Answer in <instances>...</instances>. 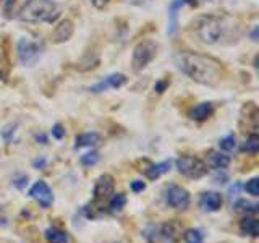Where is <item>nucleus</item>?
Masks as SVG:
<instances>
[{
	"label": "nucleus",
	"instance_id": "obj_23",
	"mask_svg": "<svg viewBox=\"0 0 259 243\" xmlns=\"http://www.w3.org/2000/svg\"><path fill=\"white\" fill-rule=\"evenodd\" d=\"M257 205H254V202H251L245 198H240L235 201L233 205V209L237 211V213H245V214H256L257 213Z\"/></svg>",
	"mask_w": 259,
	"mask_h": 243
},
{
	"label": "nucleus",
	"instance_id": "obj_12",
	"mask_svg": "<svg viewBox=\"0 0 259 243\" xmlns=\"http://www.w3.org/2000/svg\"><path fill=\"white\" fill-rule=\"evenodd\" d=\"M224 205V198L219 191H204L199 198V208L204 213H217Z\"/></svg>",
	"mask_w": 259,
	"mask_h": 243
},
{
	"label": "nucleus",
	"instance_id": "obj_8",
	"mask_svg": "<svg viewBox=\"0 0 259 243\" xmlns=\"http://www.w3.org/2000/svg\"><path fill=\"white\" fill-rule=\"evenodd\" d=\"M115 188V180L110 174H102L97 177V180L94 183L93 190V199L94 202H102L105 199H109Z\"/></svg>",
	"mask_w": 259,
	"mask_h": 243
},
{
	"label": "nucleus",
	"instance_id": "obj_18",
	"mask_svg": "<svg viewBox=\"0 0 259 243\" xmlns=\"http://www.w3.org/2000/svg\"><path fill=\"white\" fill-rule=\"evenodd\" d=\"M214 104L212 102H201L190 110V118L194 122H204L214 113Z\"/></svg>",
	"mask_w": 259,
	"mask_h": 243
},
{
	"label": "nucleus",
	"instance_id": "obj_27",
	"mask_svg": "<svg viewBox=\"0 0 259 243\" xmlns=\"http://www.w3.org/2000/svg\"><path fill=\"white\" fill-rule=\"evenodd\" d=\"M245 191L248 194H251L253 198H257L259 196V178L257 177H253V178H249V180L245 183Z\"/></svg>",
	"mask_w": 259,
	"mask_h": 243
},
{
	"label": "nucleus",
	"instance_id": "obj_1",
	"mask_svg": "<svg viewBox=\"0 0 259 243\" xmlns=\"http://www.w3.org/2000/svg\"><path fill=\"white\" fill-rule=\"evenodd\" d=\"M175 63L178 70L185 73L194 83L207 88L219 86L225 78L224 65L217 59H214V57L206 54L191 51L178 52L175 55Z\"/></svg>",
	"mask_w": 259,
	"mask_h": 243
},
{
	"label": "nucleus",
	"instance_id": "obj_5",
	"mask_svg": "<svg viewBox=\"0 0 259 243\" xmlns=\"http://www.w3.org/2000/svg\"><path fill=\"white\" fill-rule=\"evenodd\" d=\"M175 167L183 177L191 178V180H198V178L204 177L207 172V167L204 164V160H201L196 156H180L175 160Z\"/></svg>",
	"mask_w": 259,
	"mask_h": 243
},
{
	"label": "nucleus",
	"instance_id": "obj_32",
	"mask_svg": "<svg viewBox=\"0 0 259 243\" xmlns=\"http://www.w3.org/2000/svg\"><path fill=\"white\" fill-rule=\"evenodd\" d=\"M130 188H132L133 193H143L146 190V183L141 180H135V182H132V185H130Z\"/></svg>",
	"mask_w": 259,
	"mask_h": 243
},
{
	"label": "nucleus",
	"instance_id": "obj_37",
	"mask_svg": "<svg viewBox=\"0 0 259 243\" xmlns=\"http://www.w3.org/2000/svg\"><path fill=\"white\" fill-rule=\"evenodd\" d=\"M34 140H36L37 143L40 141V144H47V136L42 135V133H40V135H36V136H34Z\"/></svg>",
	"mask_w": 259,
	"mask_h": 243
},
{
	"label": "nucleus",
	"instance_id": "obj_16",
	"mask_svg": "<svg viewBox=\"0 0 259 243\" xmlns=\"http://www.w3.org/2000/svg\"><path fill=\"white\" fill-rule=\"evenodd\" d=\"M170 167H172V160H162L159 164H149L146 169H141L144 172V177L148 178V180H157V178L162 175V174H167Z\"/></svg>",
	"mask_w": 259,
	"mask_h": 243
},
{
	"label": "nucleus",
	"instance_id": "obj_38",
	"mask_svg": "<svg viewBox=\"0 0 259 243\" xmlns=\"http://www.w3.org/2000/svg\"><path fill=\"white\" fill-rule=\"evenodd\" d=\"M15 2H16V0H5V12H7V13L10 12V8L13 7Z\"/></svg>",
	"mask_w": 259,
	"mask_h": 243
},
{
	"label": "nucleus",
	"instance_id": "obj_17",
	"mask_svg": "<svg viewBox=\"0 0 259 243\" xmlns=\"http://www.w3.org/2000/svg\"><path fill=\"white\" fill-rule=\"evenodd\" d=\"M180 237V227L175 222H165L159 225V238L164 240V243H175Z\"/></svg>",
	"mask_w": 259,
	"mask_h": 243
},
{
	"label": "nucleus",
	"instance_id": "obj_3",
	"mask_svg": "<svg viewBox=\"0 0 259 243\" xmlns=\"http://www.w3.org/2000/svg\"><path fill=\"white\" fill-rule=\"evenodd\" d=\"M59 16L60 7L52 0H28L18 12V20L29 24H52Z\"/></svg>",
	"mask_w": 259,
	"mask_h": 243
},
{
	"label": "nucleus",
	"instance_id": "obj_4",
	"mask_svg": "<svg viewBox=\"0 0 259 243\" xmlns=\"http://www.w3.org/2000/svg\"><path fill=\"white\" fill-rule=\"evenodd\" d=\"M157 44L151 39L141 40L140 44H136L133 49V57H132V68L133 71L140 73L143 71L148 65L156 59L157 55Z\"/></svg>",
	"mask_w": 259,
	"mask_h": 243
},
{
	"label": "nucleus",
	"instance_id": "obj_22",
	"mask_svg": "<svg viewBox=\"0 0 259 243\" xmlns=\"http://www.w3.org/2000/svg\"><path fill=\"white\" fill-rule=\"evenodd\" d=\"M126 206V196L125 193H112V196L109 198V213H120Z\"/></svg>",
	"mask_w": 259,
	"mask_h": 243
},
{
	"label": "nucleus",
	"instance_id": "obj_40",
	"mask_svg": "<svg viewBox=\"0 0 259 243\" xmlns=\"http://www.w3.org/2000/svg\"><path fill=\"white\" fill-rule=\"evenodd\" d=\"M257 31H259V29H257V26H256V28H254V31H253V34H251V37H253V40H257Z\"/></svg>",
	"mask_w": 259,
	"mask_h": 243
},
{
	"label": "nucleus",
	"instance_id": "obj_6",
	"mask_svg": "<svg viewBox=\"0 0 259 243\" xmlns=\"http://www.w3.org/2000/svg\"><path fill=\"white\" fill-rule=\"evenodd\" d=\"M16 52H18V60L23 67H32L44 52L42 44L34 43V40L21 37L16 44Z\"/></svg>",
	"mask_w": 259,
	"mask_h": 243
},
{
	"label": "nucleus",
	"instance_id": "obj_11",
	"mask_svg": "<svg viewBox=\"0 0 259 243\" xmlns=\"http://www.w3.org/2000/svg\"><path fill=\"white\" fill-rule=\"evenodd\" d=\"M246 125H243V132L256 133L257 130V107L254 102H245V105L241 107V117L240 122H245Z\"/></svg>",
	"mask_w": 259,
	"mask_h": 243
},
{
	"label": "nucleus",
	"instance_id": "obj_7",
	"mask_svg": "<svg viewBox=\"0 0 259 243\" xmlns=\"http://www.w3.org/2000/svg\"><path fill=\"white\" fill-rule=\"evenodd\" d=\"M164 201L168 208L177 209V211H185L190 206L191 196H190V191L183 188V186L177 183H170L164 190Z\"/></svg>",
	"mask_w": 259,
	"mask_h": 243
},
{
	"label": "nucleus",
	"instance_id": "obj_31",
	"mask_svg": "<svg viewBox=\"0 0 259 243\" xmlns=\"http://www.w3.org/2000/svg\"><path fill=\"white\" fill-rule=\"evenodd\" d=\"M168 85H170V79H159L156 83V86H154V91H157L159 94H162L168 88Z\"/></svg>",
	"mask_w": 259,
	"mask_h": 243
},
{
	"label": "nucleus",
	"instance_id": "obj_14",
	"mask_svg": "<svg viewBox=\"0 0 259 243\" xmlns=\"http://www.w3.org/2000/svg\"><path fill=\"white\" fill-rule=\"evenodd\" d=\"M73 32H75V26H73V21L70 20H63L55 26L54 32H52V39L55 44H62L67 43V40L71 39Z\"/></svg>",
	"mask_w": 259,
	"mask_h": 243
},
{
	"label": "nucleus",
	"instance_id": "obj_34",
	"mask_svg": "<svg viewBox=\"0 0 259 243\" xmlns=\"http://www.w3.org/2000/svg\"><path fill=\"white\" fill-rule=\"evenodd\" d=\"M46 166H47V160H46L44 157L36 159L34 162H32V167L37 169V170H42V169H46Z\"/></svg>",
	"mask_w": 259,
	"mask_h": 243
},
{
	"label": "nucleus",
	"instance_id": "obj_13",
	"mask_svg": "<svg viewBox=\"0 0 259 243\" xmlns=\"http://www.w3.org/2000/svg\"><path fill=\"white\" fill-rule=\"evenodd\" d=\"M185 5H198V0H172V4L168 7V34H174L178 28V12L182 10Z\"/></svg>",
	"mask_w": 259,
	"mask_h": 243
},
{
	"label": "nucleus",
	"instance_id": "obj_20",
	"mask_svg": "<svg viewBox=\"0 0 259 243\" xmlns=\"http://www.w3.org/2000/svg\"><path fill=\"white\" fill-rule=\"evenodd\" d=\"M101 143V135L96 132H89V133H81L76 136L75 140V149L81 148H94Z\"/></svg>",
	"mask_w": 259,
	"mask_h": 243
},
{
	"label": "nucleus",
	"instance_id": "obj_26",
	"mask_svg": "<svg viewBox=\"0 0 259 243\" xmlns=\"http://www.w3.org/2000/svg\"><path fill=\"white\" fill-rule=\"evenodd\" d=\"M237 148V138H235L233 133L224 136L222 140H219V149L222 152H232Z\"/></svg>",
	"mask_w": 259,
	"mask_h": 243
},
{
	"label": "nucleus",
	"instance_id": "obj_29",
	"mask_svg": "<svg viewBox=\"0 0 259 243\" xmlns=\"http://www.w3.org/2000/svg\"><path fill=\"white\" fill-rule=\"evenodd\" d=\"M144 237L148 240V243H156L159 238V227L157 225H149L144 232Z\"/></svg>",
	"mask_w": 259,
	"mask_h": 243
},
{
	"label": "nucleus",
	"instance_id": "obj_19",
	"mask_svg": "<svg viewBox=\"0 0 259 243\" xmlns=\"http://www.w3.org/2000/svg\"><path fill=\"white\" fill-rule=\"evenodd\" d=\"M240 232L243 235H246V237H251V238H256L259 235V221L254 217V216H248L243 217L240 221Z\"/></svg>",
	"mask_w": 259,
	"mask_h": 243
},
{
	"label": "nucleus",
	"instance_id": "obj_35",
	"mask_svg": "<svg viewBox=\"0 0 259 243\" xmlns=\"http://www.w3.org/2000/svg\"><path fill=\"white\" fill-rule=\"evenodd\" d=\"M12 133H15V127H13V125L7 127V128L4 130V133H2V135H4V138H5L7 141H10V135H12Z\"/></svg>",
	"mask_w": 259,
	"mask_h": 243
},
{
	"label": "nucleus",
	"instance_id": "obj_10",
	"mask_svg": "<svg viewBox=\"0 0 259 243\" xmlns=\"http://www.w3.org/2000/svg\"><path fill=\"white\" fill-rule=\"evenodd\" d=\"M125 83H126V76L123 75V73H112V75L101 79L99 83L93 85L91 88H89V91L91 93H104V91H107V89L121 88Z\"/></svg>",
	"mask_w": 259,
	"mask_h": 243
},
{
	"label": "nucleus",
	"instance_id": "obj_30",
	"mask_svg": "<svg viewBox=\"0 0 259 243\" xmlns=\"http://www.w3.org/2000/svg\"><path fill=\"white\" fill-rule=\"evenodd\" d=\"M52 136L55 138V140H62V138L65 136V128L60 124H55L52 127Z\"/></svg>",
	"mask_w": 259,
	"mask_h": 243
},
{
	"label": "nucleus",
	"instance_id": "obj_21",
	"mask_svg": "<svg viewBox=\"0 0 259 243\" xmlns=\"http://www.w3.org/2000/svg\"><path fill=\"white\" fill-rule=\"evenodd\" d=\"M44 235L49 243H68V233L62 229H57V227H49Z\"/></svg>",
	"mask_w": 259,
	"mask_h": 243
},
{
	"label": "nucleus",
	"instance_id": "obj_36",
	"mask_svg": "<svg viewBox=\"0 0 259 243\" xmlns=\"http://www.w3.org/2000/svg\"><path fill=\"white\" fill-rule=\"evenodd\" d=\"M93 2V5L96 7V8H104L105 5H107L110 0H91Z\"/></svg>",
	"mask_w": 259,
	"mask_h": 243
},
{
	"label": "nucleus",
	"instance_id": "obj_24",
	"mask_svg": "<svg viewBox=\"0 0 259 243\" xmlns=\"http://www.w3.org/2000/svg\"><path fill=\"white\" fill-rule=\"evenodd\" d=\"M241 149H243V152L249 154V156H256L257 151H259V136H257V133H249Z\"/></svg>",
	"mask_w": 259,
	"mask_h": 243
},
{
	"label": "nucleus",
	"instance_id": "obj_28",
	"mask_svg": "<svg viewBox=\"0 0 259 243\" xmlns=\"http://www.w3.org/2000/svg\"><path fill=\"white\" fill-rule=\"evenodd\" d=\"M99 154H97L96 151H91V152H88V154H84V156H81V159H79V162H81V166L83 167H93V166H96L97 162H99Z\"/></svg>",
	"mask_w": 259,
	"mask_h": 243
},
{
	"label": "nucleus",
	"instance_id": "obj_2",
	"mask_svg": "<svg viewBox=\"0 0 259 243\" xmlns=\"http://www.w3.org/2000/svg\"><path fill=\"white\" fill-rule=\"evenodd\" d=\"M194 36L206 46L237 43L241 29L240 24L227 15H202L191 23Z\"/></svg>",
	"mask_w": 259,
	"mask_h": 243
},
{
	"label": "nucleus",
	"instance_id": "obj_15",
	"mask_svg": "<svg viewBox=\"0 0 259 243\" xmlns=\"http://www.w3.org/2000/svg\"><path fill=\"white\" fill-rule=\"evenodd\" d=\"M204 164L206 167H210L214 170L227 169L230 166V156H227L225 152H221V151H209Z\"/></svg>",
	"mask_w": 259,
	"mask_h": 243
},
{
	"label": "nucleus",
	"instance_id": "obj_9",
	"mask_svg": "<svg viewBox=\"0 0 259 243\" xmlns=\"http://www.w3.org/2000/svg\"><path fill=\"white\" fill-rule=\"evenodd\" d=\"M29 196L39 202L42 209H49L54 205V193L52 188L44 180H39L29 188Z\"/></svg>",
	"mask_w": 259,
	"mask_h": 243
},
{
	"label": "nucleus",
	"instance_id": "obj_39",
	"mask_svg": "<svg viewBox=\"0 0 259 243\" xmlns=\"http://www.w3.org/2000/svg\"><path fill=\"white\" fill-rule=\"evenodd\" d=\"M238 190H240V185H238V183H235V186H232V188H230V196H233V194H237Z\"/></svg>",
	"mask_w": 259,
	"mask_h": 243
},
{
	"label": "nucleus",
	"instance_id": "obj_25",
	"mask_svg": "<svg viewBox=\"0 0 259 243\" xmlns=\"http://www.w3.org/2000/svg\"><path fill=\"white\" fill-rule=\"evenodd\" d=\"M185 243H204V233L199 229H186L183 232Z\"/></svg>",
	"mask_w": 259,
	"mask_h": 243
},
{
	"label": "nucleus",
	"instance_id": "obj_33",
	"mask_svg": "<svg viewBox=\"0 0 259 243\" xmlns=\"http://www.w3.org/2000/svg\"><path fill=\"white\" fill-rule=\"evenodd\" d=\"M13 183H15V186H16L18 190H23L24 186H26V183H28V177H26V175H21V177L18 178V180H15Z\"/></svg>",
	"mask_w": 259,
	"mask_h": 243
}]
</instances>
